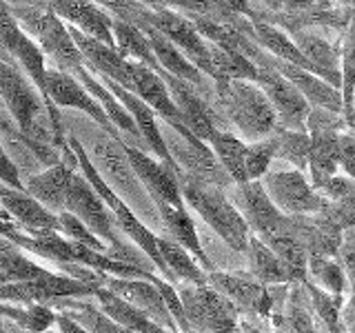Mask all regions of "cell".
<instances>
[{"instance_id":"ba28073f","label":"cell","mask_w":355,"mask_h":333,"mask_svg":"<svg viewBox=\"0 0 355 333\" xmlns=\"http://www.w3.org/2000/svg\"><path fill=\"white\" fill-rule=\"evenodd\" d=\"M349 129L342 114L313 107L306 116V133L311 138L309 151V180L315 191H322L333 176L338 173V136Z\"/></svg>"},{"instance_id":"8992f818","label":"cell","mask_w":355,"mask_h":333,"mask_svg":"<svg viewBox=\"0 0 355 333\" xmlns=\"http://www.w3.org/2000/svg\"><path fill=\"white\" fill-rule=\"evenodd\" d=\"M249 60L258 67L255 85L269 98L277 118V127L288 131H306V116L311 111V105L304 100V96L275 69L271 65V56L260 47L251 53Z\"/></svg>"},{"instance_id":"e0dca14e","label":"cell","mask_w":355,"mask_h":333,"mask_svg":"<svg viewBox=\"0 0 355 333\" xmlns=\"http://www.w3.org/2000/svg\"><path fill=\"white\" fill-rule=\"evenodd\" d=\"M0 205L14 218L16 225L29 238H42L49 233H60V220L49 209H44L38 200H33L25 189L9 187L0 182Z\"/></svg>"},{"instance_id":"d4e9b609","label":"cell","mask_w":355,"mask_h":333,"mask_svg":"<svg viewBox=\"0 0 355 333\" xmlns=\"http://www.w3.org/2000/svg\"><path fill=\"white\" fill-rule=\"evenodd\" d=\"M94 300L98 302V309L107 314L114 322H118L120 327H125L133 333H171L162 329L160 325H155L153 320H149L147 316L138 311L133 305H129L125 298L116 296L114 291H109L105 287H98Z\"/></svg>"},{"instance_id":"60d3db41","label":"cell","mask_w":355,"mask_h":333,"mask_svg":"<svg viewBox=\"0 0 355 333\" xmlns=\"http://www.w3.org/2000/svg\"><path fill=\"white\" fill-rule=\"evenodd\" d=\"M0 238L11 240L14 244H18V247H25L27 240H29V236L16 225L14 218H11L3 209V205H0Z\"/></svg>"},{"instance_id":"681fc988","label":"cell","mask_w":355,"mask_h":333,"mask_svg":"<svg viewBox=\"0 0 355 333\" xmlns=\"http://www.w3.org/2000/svg\"><path fill=\"white\" fill-rule=\"evenodd\" d=\"M258 333H260V331H258Z\"/></svg>"},{"instance_id":"52a82bcc","label":"cell","mask_w":355,"mask_h":333,"mask_svg":"<svg viewBox=\"0 0 355 333\" xmlns=\"http://www.w3.org/2000/svg\"><path fill=\"white\" fill-rule=\"evenodd\" d=\"M262 187L271 203L284 216H311L324 211L329 200L315 191L306 173L293 169L280 160H273L271 169L262 176Z\"/></svg>"},{"instance_id":"7dc6e473","label":"cell","mask_w":355,"mask_h":333,"mask_svg":"<svg viewBox=\"0 0 355 333\" xmlns=\"http://www.w3.org/2000/svg\"><path fill=\"white\" fill-rule=\"evenodd\" d=\"M344 7H353L355 9V0H344Z\"/></svg>"},{"instance_id":"b9f144b4","label":"cell","mask_w":355,"mask_h":333,"mask_svg":"<svg viewBox=\"0 0 355 333\" xmlns=\"http://www.w3.org/2000/svg\"><path fill=\"white\" fill-rule=\"evenodd\" d=\"M55 329H58V333H87L80 325H78L76 320H71L69 316H64V314H60V311H55Z\"/></svg>"},{"instance_id":"277c9868","label":"cell","mask_w":355,"mask_h":333,"mask_svg":"<svg viewBox=\"0 0 355 333\" xmlns=\"http://www.w3.org/2000/svg\"><path fill=\"white\" fill-rule=\"evenodd\" d=\"M9 11L18 22V27L38 44L42 53H47L53 60L51 67L64 74H71L80 65H85L83 56L69 33V27L53 14L47 3L9 7Z\"/></svg>"},{"instance_id":"836d02e7","label":"cell","mask_w":355,"mask_h":333,"mask_svg":"<svg viewBox=\"0 0 355 333\" xmlns=\"http://www.w3.org/2000/svg\"><path fill=\"white\" fill-rule=\"evenodd\" d=\"M275 136V160H280L297 171H306L309 166V151H311V138L306 131H288L277 127L273 131Z\"/></svg>"},{"instance_id":"7402d4cb","label":"cell","mask_w":355,"mask_h":333,"mask_svg":"<svg viewBox=\"0 0 355 333\" xmlns=\"http://www.w3.org/2000/svg\"><path fill=\"white\" fill-rule=\"evenodd\" d=\"M291 40L295 42V47L300 49V53L311 62L313 71L327 80L333 89L340 92L342 85V74H340V47H336L333 42H329L324 36L311 31V29H302L295 33H288Z\"/></svg>"},{"instance_id":"74e56055","label":"cell","mask_w":355,"mask_h":333,"mask_svg":"<svg viewBox=\"0 0 355 333\" xmlns=\"http://www.w3.org/2000/svg\"><path fill=\"white\" fill-rule=\"evenodd\" d=\"M166 7L178 11V14H182L189 20L207 18V20H216V22H231L236 18V14L225 11L216 0H169Z\"/></svg>"},{"instance_id":"ee69618b","label":"cell","mask_w":355,"mask_h":333,"mask_svg":"<svg viewBox=\"0 0 355 333\" xmlns=\"http://www.w3.org/2000/svg\"><path fill=\"white\" fill-rule=\"evenodd\" d=\"M3 5L7 7H25V5H38V3H44V0H0Z\"/></svg>"},{"instance_id":"7a4b0ae2","label":"cell","mask_w":355,"mask_h":333,"mask_svg":"<svg viewBox=\"0 0 355 333\" xmlns=\"http://www.w3.org/2000/svg\"><path fill=\"white\" fill-rule=\"evenodd\" d=\"M209 100L220 129L233 131L244 142L262 140L277 129L269 98L251 80H216Z\"/></svg>"},{"instance_id":"3957f363","label":"cell","mask_w":355,"mask_h":333,"mask_svg":"<svg viewBox=\"0 0 355 333\" xmlns=\"http://www.w3.org/2000/svg\"><path fill=\"white\" fill-rule=\"evenodd\" d=\"M178 187L184 200L187 209H193L202 218L205 225L216 233V236L227 244L231 251L242 253L247 249V242L251 231L247 222L242 220L240 211L233 207V203L227 196V189L218 185H209L202 180L178 171Z\"/></svg>"},{"instance_id":"bcb514c9","label":"cell","mask_w":355,"mask_h":333,"mask_svg":"<svg viewBox=\"0 0 355 333\" xmlns=\"http://www.w3.org/2000/svg\"><path fill=\"white\" fill-rule=\"evenodd\" d=\"M0 333H7V329H5V320H3V316H0Z\"/></svg>"},{"instance_id":"2e32d148","label":"cell","mask_w":355,"mask_h":333,"mask_svg":"<svg viewBox=\"0 0 355 333\" xmlns=\"http://www.w3.org/2000/svg\"><path fill=\"white\" fill-rule=\"evenodd\" d=\"M60 151L64 158L58 164L47 166V169H42L38 173L22 178V189L55 216L64 211L67 187H69L71 176L76 173V155H73L71 147L64 142Z\"/></svg>"},{"instance_id":"7bdbcfd3","label":"cell","mask_w":355,"mask_h":333,"mask_svg":"<svg viewBox=\"0 0 355 333\" xmlns=\"http://www.w3.org/2000/svg\"><path fill=\"white\" fill-rule=\"evenodd\" d=\"M342 116H344V122H347V127L355 131V92H353V98H351V105H349V109L344 111Z\"/></svg>"},{"instance_id":"83f0119b","label":"cell","mask_w":355,"mask_h":333,"mask_svg":"<svg viewBox=\"0 0 355 333\" xmlns=\"http://www.w3.org/2000/svg\"><path fill=\"white\" fill-rule=\"evenodd\" d=\"M244 258H247V264H249V273L262 284L275 287V284L291 282V275L284 269L280 258L271 251L269 244H264L260 238H255L253 233L249 236L247 249H244Z\"/></svg>"},{"instance_id":"cb8c5ba5","label":"cell","mask_w":355,"mask_h":333,"mask_svg":"<svg viewBox=\"0 0 355 333\" xmlns=\"http://www.w3.org/2000/svg\"><path fill=\"white\" fill-rule=\"evenodd\" d=\"M47 307L69 316L87 333H133L125 327H120L118 322H114L107 314H103V311L92 302V298H58V300H51Z\"/></svg>"},{"instance_id":"816d5d0a","label":"cell","mask_w":355,"mask_h":333,"mask_svg":"<svg viewBox=\"0 0 355 333\" xmlns=\"http://www.w3.org/2000/svg\"><path fill=\"white\" fill-rule=\"evenodd\" d=\"M175 333H178V331H175Z\"/></svg>"},{"instance_id":"ac0fdd59","label":"cell","mask_w":355,"mask_h":333,"mask_svg":"<svg viewBox=\"0 0 355 333\" xmlns=\"http://www.w3.org/2000/svg\"><path fill=\"white\" fill-rule=\"evenodd\" d=\"M105 289L114 291L116 296L125 298L129 305H133L138 311H142L149 320H153L155 325H160L162 329L175 333V322L169 314V309L164 305V298L160 293V289L155 287L151 280H140V278H118V275H105Z\"/></svg>"},{"instance_id":"7c38bea8","label":"cell","mask_w":355,"mask_h":333,"mask_svg":"<svg viewBox=\"0 0 355 333\" xmlns=\"http://www.w3.org/2000/svg\"><path fill=\"white\" fill-rule=\"evenodd\" d=\"M227 196L233 203V207L240 211L242 220L247 222L249 231L255 238L264 240V238H269L271 233L286 227L288 216H284L282 211L271 203V198L266 196L260 180L231 185L227 189Z\"/></svg>"},{"instance_id":"4dcf8cb0","label":"cell","mask_w":355,"mask_h":333,"mask_svg":"<svg viewBox=\"0 0 355 333\" xmlns=\"http://www.w3.org/2000/svg\"><path fill=\"white\" fill-rule=\"evenodd\" d=\"M111 31H114L116 49L120 51L122 58L133 60V62H142V65H147L149 69L160 67L158 62H155V56L151 51V42L147 38V33H144L140 27L131 25V22L114 18Z\"/></svg>"},{"instance_id":"e575fe53","label":"cell","mask_w":355,"mask_h":333,"mask_svg":"<svg viewBox=\"0 0 355 333\" xmlns=\"http://www.w3.org/2000/svg\"><path fill=\"white\" fill-rule=\"evenodd\" d=\"M340 74H342V85H340L342 114H344V111L349 109L353 92H355V9L340 42Z\"/></svg>"},{"instance_id":"f6af8a7d","label":"cell","mask_w":355,"mask_h":333,"mask_svg":"<svg viewBox=\"0 0 355 333\" xmlns=\"http://www.w3.org/2000/svg\"><path fill=\"white\" fill-rule=\"evenodd\" d=\"M136 3H140V5H144V7L155 9V7H166V3H169V0H136Z\"/></svg>"},{"instance_id":"f35d334b","label":"cell","mask_w":355,"mask_h":333,"mask_svg":"<svg viewBox=\"0 0 355 333\" xmlns=\"http://www.w3.org/2000/svg\"><path fill=\"white\" fill-rule=\"evenodd\" d=\"M338 169L355 180V131L344 129L338 136Z\"/></svg>"},{"instance_id":"9a60e30c","label":"cell","mask_w":355,"mask_h":333,"mask_svg":"<svg viewBox=\"0 0 355 333\" xmlns=\"http://www.w3.org/2000/svg\"><path fill=\"white\" fill-rule=\"evenodd\" d=\"M44 92H47V100L53 107L83 111V114H87L96 125H100L114 138L118 140L122 138L118 129L109 122L103 107L96 103V98L89 94L71 74H64L60 69H55V67H47V89H44Z\"/></svg>"},{"instance_id":"d6a6232c","label":"cell","mask_w":355,"mask_h":333,"mask_svg":"<svg viewBox=\"0 0 355 333\" xmlns=\"http://www.w3.org/2000/svg\"><path fill=\"white\" fill-rule=\"evenodd\" d=\"M0 316L3 320L16 325L18 329L42 333L55 325V311L47 305H9L0 302Z\"/></svg>"},{"instance_id":"9c48e42d","label":"cell","mask_w":355,"mask_h":333,"mask_svg":"<svg viewBox=\"0 0 355 333\" xmlns=\"http://www.w3.org/2000/svg\"><path fill=\"white\" fill-rule=\"evenodd\" d=\"M207 284L225 296L229 302L236 305L240 314L247 316L269 320L284 305V300L277 302L275 298V291L280 284L266 287L260 280H255L249 271H211L207 273Z\"/></svg>"},{"instance_id":"8fae6325","label":"cell","mask_w":355,"mask_h":333,"mask_svg":"<svg viewBox=\"0 0 355 333\" xmlns=\"http://www.w3.org/2000/svg\"><path fill=\"white\" fill-rule=\"evenodd\" d=\"M142 27L158 29L164 38H169L182 51V56L196 69H200L211 80V42L200 36V31L191 20L169 7H149L147 20H144Z\"/></svg>"},{"instance_id":"6da1fadb","label":"cell","mask_w":355,"mask_h":333,"mask_svg":"<svg viewBox=\"0 0 355 333\" xmlns=\"http://www.w3.org/2000/svg\"><path fill=\"white\" fill-rule=\"evenodd\" d=\"M0 103L25 138L62 149L67 138L58 109L42 98L18 65L5 60H0Z\"/></svg>"},{"instance_id":"44dd1931","label":"cell","mask_w":355,"mask_h":333,"mask_svg":"<svg viewBox=\"0 0 355 333\" xmlns=\"http://www.w3.org/2000/svg\"><path fill=\"white\" fill-rule=\"evenodd\" d=\"M271 65L304 96L311 109L318 107V109H329L336 111V114H342V94L338 89H333L327 80H322L318 74L302 69V67H295L291 62L277 60L273 56H271Z\"/></svg>"},{"instance_id":"f546056e","label":"cell","mask_w":355,"mask_h":333,"mask_svg":"<svg viewBox=\"0 0 355 333\" xmlns=\"http://www.w3.org/2000/svg\"><path fill=\"white\" fill-rule=\"evenodd\" d=\"M209 147L222 164V169L229 173L233 185L249 182L247 178V166H244V153H247V142L240 136H236L233 131L216 129L214 136L209 138Z\"/></svg>"},{"instance_id":"d6986e66","label":"cell","mask_w":355,"mask_h":333,"mask_svg":"<svg viewBox=\"0 0 355 333\" xmlns=\"http://www.w3.org/2000/svg\"><path fill=\"white\" fill-rule=\"evenodd\" d=\"M44 3L60 20L69 22V27L116 49L114 31H111L114 18L94 0H44Z\"/></svg>"},{"instance_id":"f1b7e54d","label":"cell","mask_w":355,"mask_h":333,"mask_svg":"<svg viewBox=\"0 0 355 333\" xmlns=\"http://www.w3.org/2000/svg\"><path fill=\"white\" fill-rule=\"evenodd\" d=\"M0 273L7 282H25L36 280L53 273L49 266H42L36 255H31L11 240L0 238Z\"/></svg>"},{"instance_id":"4fadbf2b","label":"cell","mask_w":355,"mask_h":333,"mask_svg":"<svg viewBox=\"0 0 355 333\" xmlns=\"http://www.w3.org/2000/svg\"><path fill=\"white\" fill-rule=\"evenodd\" d=\"M98 287L85 284L62 273H49L36 280L0 284V302L9 305H49L58 298H94Z\"/></svg>"},{"instance_id":"f907efd6","label":"cell","mask_w":355,"mask_h":333,"mask_svg":"<svg viewBox=\"0 0 355 333\" xmlns=\"http://www.w3.org/2000/svg\"><path fill=\"white\" fill-rule=\"evenodd\" d=\"M353 333H355V331H353Z\"/></svg>"},{"instance_id":"5bb4252c","label":"cell","mask_w":355,"mask_h":333,"mask_svg":"<svg viewBox=\"0 0 355 333\" xmlns=\"http://www.w3.org/2000/svg\"><path fill=\"white\" fill-rule=\"evenodd\" d=\"M120 142H122V147H125V153L129 158L133 173L138 176V180L142 182L144 189H147V194L153 203L184 207L180 187H178V176H175L180 169H173V166L164 164L162 160L158 162V160L149 158L142 149L133 147V144L127 140H120Z\"/></svg>"},{"instance_id":"5b68a950","label":"cell","mask_w":355,"mask_h":333,"mask_svg":"<svg viewBox=\"0 0 355 333\" xmlns=\"http://www.w3.org/2000/svg\"><path fill=\"white\" fill-rule=\"evenodd\" d=\"M191 333H258L240 320L236 305L209 284H173Z\"/></svg>"},{"instance_id":"30bf717a","label":"cell","mask_w":355,"mask_h":333,"mask_svg":"<svg viewBox=\"0 0 355 333\" xmlns=\"http://www.w3.org/2000/svg\"><path fill=\"white\" fill-rule=\"evenodd\" d=\"M160 131L166 144V151H169L171 160L182 173L196 178V180L209 182V185H218L222 189H229L233 185L229 173L222 169V164L218 162V158L207 142H202L196 136L184 138L180 131H175L169 125H164V127L160 125Z\"/></svg>"},{"instance_id":"ab89813d","label":"cell","mask_w":355,"mask_h":333,"mask_svg":"<svg viewBox=\"0 0 355 333\" xmlns=\"http://www.w3.org/2000/svg\"><path fill=\"white\" fill-rule=\"evenodd\" d=\"M338 260L347 275V282L351 284L353 293H355V231L347 229L342 233L340 247H338Z\"/></svg>"},{"instance_id":"c3c4849f","label":"cell","mask_w":355,"mask_h":333,"mask_svg":"<svg viewBox=\"0 0 355 333\" xmlns=\"http://www.w3.org/2000/svg\"><path fill=\"white\" fill-rule=\"evenodd\" d=\"M333 3H338V5H344V0H333Z\"/></svg>"},{"instance_id":"d590c367","label":"cell","mask_w":355,"mask_h":333,"mask_svg":"<svg viewBox=\"0 0 355 333\" xmlns=\"http://www.w3.org/2000/svg\"><path fill=\"white\" fill-rule=\"evenodd\" d=\"M338 5L333 0H249V20H260L275 14H293V11H313Z\"/></svg>"},{"instance_id":"603a6c76","label":"cell","mask_w":355,"mask_h":333,"mask_svg":"<svg viewBox=\"0 0 355 333\" xmlns=\"http://www.w3.org/2000/svg\"><path fill=\"white\" fill-rule=\"evenodd\" d=\"M271 318L280 333H318L313 322V307H311L304 282H291L284 305Z\"/></svg>"},{"instance_id":"ffe728a7","label":"cell","mask_w":355,"mask_h":333,"mask_svg":"<svg viewBox=\"0 0 355 333\" xmlns=\"http://www.w3.org/2000/svg\"><path fill=\"white\" fill-rule=\"evenodd\" d=\"M153 205H155V211H158L164 236H169L171 240H175L178 244H180V247H184L207 273L216 271V266L211 264V260L207 258V253L202 249L200 231L196 227L191 214H189V209L187 207H171L166 203H153Z\"/></svg>"},{"instance_id":"1f68e13d","label":"cell","mask_w":355,"mask_h":333,"mask_svg":"<svg viewBox=\"0 0 355 333\" xmlns=\"http://www.w3.org/2000/svg\"><path fill=\"white\" fill-rule=\"evenodd\" d=\"M306 280L331 296H342L344 289L349 284L340 260L331 258V255H320V253H309Z\"/></svg>"},{"instance_id":"4316f807","label":"cell","mask_w":355,"mask_h":333,"mask_svg":"<svg viewBox=\"0 0 355 333\" xmlns=\"http://www.w3.org/2000/svg\"><path fill=\"white\" fill-rule=\"evenodd\" d=\"M158 251L166 271H169L171 284H207V271L175 240H171L169 236H158Z\"/></svg>"},{"instance_id":"8d00e7d4","label":"cell","mask_w":355,"mask_h":333,"mask_svg":"<svg viewBox=\"0 0 355 333\" xmlns=\"http://www.w3.org/2000/svg\"><path fill=\"white\" fill-rule=\"evenodd\" d=\"M275 136H266L262 140L247 142V153H244V166H247L249 180H262V176L271 169L275 160Z\"/></svg>"},{"instance_id":"484cf974","label":"cell","mask_w":355,"mask_h":333,"mask_svg":"<svg viewBox=\"0 0 355 333\" xmlns=\"http://www.w3.org/2000/svg\"><path fill=\"white\" fill-rule=\"evenodd\" d=\"M264 244H269L271 251L280 258L284 264V269L291 275V282H306V262H309V251L304 247V242L297 238V233L291 227V218H288L286 227L280 231L271 233L269 238L262 240Z\"/></svg>"}]
</instances>
